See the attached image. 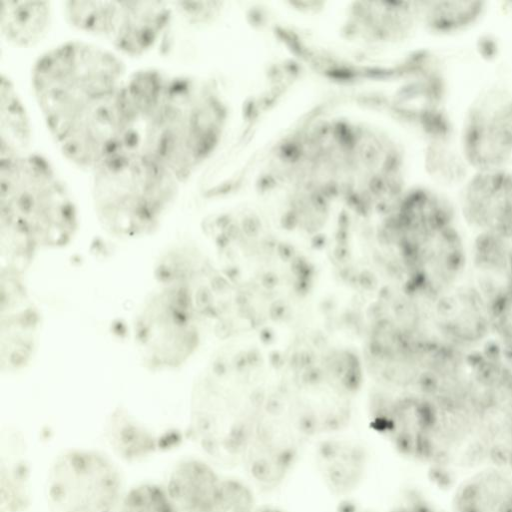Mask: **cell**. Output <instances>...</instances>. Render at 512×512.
<instances>
[{
	"label": "cell",
	"instance_id": "7a4b0ae2",
	"mask_svg": "<svg viewBox=\"0 0 512 512\" xmlns=\"http://www.w3.org/2000/svg\"><path fill=\"white\" fill-rule=\"evenodd\" d=\"M125 99L136 142L184 184L216 149L225 108L207 80L155 67L129 72Z\"/></svg>",
	"mask_w": 512,
	"mask_h": 512
},
{
	"label": "cell",
	"instance_id": "8992f818",
	"mask_svg": "<svg viewBox=\"0 0 512 512\" xmlns=\"http://www.w3.org/2000/svg\"><path fill=\"white\" fill-rule=\"evenodd\" d=\"M202 327L180 292L155 285L132 321V340L140 364L151 373L183 368L199 349Z\"/></svg>",
	"mask_w": 512,
	"mask_h": 512
},
{
	"label": "cell",
	"instance_id": "2e32d148",
	"mask_svg": "<svg viewBox=\"0 0 512 512\" xmlns=\"http://www.w3.org/2000/svg\"><path fill=\"white\" fill-rule=\"evenodd\" d=\"M494 5L481 0L417 2L420 30L444 41L478 33L495 11Z\"/></svg>",
	"mask_w": 512,
	"mask_h": 512
},
{
	"label": "cell",
	"instance_id": "8fae6325",
	"mask_svg": "<svg viewBox=\"0 0 512 512\" xmlns=\"http://www.w3.org/2000/svg\"><path fill=\"white\" fill-rule=\"evenodd\" d=\"M165 488L177 512H255L260 503L243 476L222 474L207 459L178 462Z\"/></svg>",
	"mask_w": 512,
	"mask_h": 512
},
{
	"label": "cell",
	"instance_id": "30bf717a",
	"mask_svg": "<svg viewBox=\"0 0 512 512\" xmlns=\"http://www.w3.org/2000/svg\"><path fill=\"white\" fill-rule=\"evenodd\" d=\"M124 495L118 468L98 451L68 450L51 467L49 512H118Z\"/></svg>",
	"mask_w": 512,
	"mask_h": 512
},
{
	"label": "cell",
	"instance_id": "9a60e30c",
	"mask_svg": "<svg viewBox=\"0 0 512 512\" xmlns=\"http://www.w3.org/2000/svg\"><path fill=\"white\" fill-rule=\"evenodd\" d=\"M454 200L469 235L512 243V167L471 172Z\"/></svg>",
	"mask_w": 512,
	"mask_h": 512
},
{
	"label": "cell",
	"instance_id": "d6986e66",
	"mask_svg": "<svg viewBox=\"0 0 512 512\" xmlns=\"http://www.w3.org/2000/svg\"><path fill=\"white\" fill-rule=\"evenodd\" d=\"M33 129L23 98L13 79L0 76V156L32 149Z\"/></svg>",
	"mask_w": 512,
	"mask_h": 512
},
{
	"label": "cell",
	"instance_id": "277c9868",
	"mask_svg": "<svg viewBox=\"0 0 512 512\" xmlns=\"http://www.w3.org/2000/svg\"><path fill=\"white\" fill-rule=\"evenodd\" d=\"M80 214L53 164L30 150L0 156V234L38 254L75 240Z\"/></svg>",
	"mask_w": 512,
	"mask_h": 512
},
{
	"label": "cell",
	"instance_id": "5b68a950",
	"mask_svg": "<svg viewBox=\"0 0 512 512\" xmlns=\"http://www.w3.org/2000/svg\"><path fill=\"white\" fill-rule=\"evenodd\" d=\"M61 13L75 31L101 41L122 58H138L159 46L175 17L171 2L65 1Z\"/></svg>",
	"mask_w": 512,
	"mask_h": 512
},
{
	"label": "cell",
	"instance_id": "e0dca14e",
	"mask_svg": "<svg viewBox=\"0 0 512 512\" xmlns=\"http://www.w3.org/2000/svg\"><path fill=\"white\" fill-rule=\"evenodd\" d=\"M452 512H512V473L484 466L456 489Z\"/></svg>",
	"mask_w": 512,
	"mask_h": 512
},
{
	"label": "cell",
	"instance_id": "ac0fdd59",
	"mask_svg": "<svg viewBox=\"0 0 512 512\" xmlns=\"http://www.w3.org/2000/svg\"><path fill=\"white\" fill-rule=\"evenodd\" d=\"M54 8L50 1L1 0V39L14 48H30L49 33Z\"/></svg>",
	"mask_w": 512,
	"mask_h": 512
},
{
	"label": "cell",
	"instance_id": "3957f363",
	"mask_svg": "<svg viewBox=\"0 0 512 512\" xmlns=\"http://www.w3.org/2000/svg\"><path fill=\"white\" fill-rule=\"evenodd\" d=\"M90 174V201L100 228L132 241L155 234L179 197L182 183L138 143H129Z\"/></svg>",
	"mask_w": 512,
	"mask_h": 512
},
{
	"label": "cell",
	"instance_id": "4fadbf2b",
	"mask_svg": "<svg viewBox=\"0 0 512 512\" xmlns=\"http://www.w3.org/2000/svg\"><path fill=\"white\" fill-rule=\"evenodd\" d=\"M155 285L180 292L202 325L219 323L224 306L221 295L227 282L208 256L189 242H177L162 250L153 265Z\"/></svg>",
	"mask_w": 512,
	"mask_h": 512
},
{
	"label": "cell",
	"instance_id": "cb8c5ba5",
	"mask_svg": "<svg viewBox=\"0 0 512 512\" xmlns=\"http://www.w3.org/2000/svg\"><path fill=\"white\" fill-rule=\"evenodd\" d=\"M255 512H289L276 503H259Z\"/></svg>",
	"mask_w": 512,
	"mask_h": 512
},
{
	"label": "cell",
	"instance_id": "7c38bea8",
	"mask_svg": "<svg viewBox=\"0 0 512 512\" xmlns=\"http://www.w3.org/2000/svg\"><path fill=\"white\" fill-rule=\"evenodd\" d=\"M306 458L322 493L339 512H356V500L372 478L374 456L369 444L346 432L314 440Z\"/></svg>",
	"mask_w": 512,
	"mask_h": 512
},
{
	"label": "cell",
	"instance_id": "ffe728a7",
	"mask_svg": "<svg viewBox=\"0 0 512 512\" xmlns=\"http://www.w3.org/2000/svg\"><path fill=\"white\" fill-rule=\"evenodd\" d=\"M422 160L426 183L452 195L471 173L456 141L424 143Z\"/></svg>",
	"mask_w": 512,
	"mask_h": 512
},
{
	"label": "cell",
	"instance_id": "9c48e42d",
	"mask_svg": "<svg viewBox=\"0 0 512 512\" xmlns=\"http://www.w3.org/2000/svg\"><path fill=\"white\" fill-rule=\"evenodd\" d=\"M313 442L298 413L256 410L238 466L260 494H273L292 479Z\"/></svg>",
	"mask_w": 512,
	"mask_h": 512
},
{
	"label": "cell",
	"instance_id": "7402d4cb",
	"mask_svg": "<svg viewBox=\"0 0 512 512\" xmlns=\"http://www.w3.org/2000/svg\"><path fill=\"white\" fill-rule=\"evenodd\" d=\"M171 3L175 16L191 26H198L209 22L217 14L219 8L217 2L176 1Z\"/></svg>",
	"mask_w": 512,
	"mask_h": 512
},
{
	"label": "cell",
	"instance_id": "44dd1931",
	"mask_svg": "<svg viewBox=\"0 0 512 512\" xmlns=\"http://www.w3.org/2000/svg\"><path fill=\"white\" fill-rule=\"evenodd\" d=\"M118 512H177L165 485L141 483L123 497Z\"/></svg>",
	"mask_w": 512,
	"mask_h": 512
},
{
	"label": "cell",
	"instance_id": "603a6c76",
	"mask_svg": "<svg viewBox=\"0 0 512 512\" xmlns=\"http://www.w3.org/2000/svg\"><path fill=\"white\" fill-rule=\"evenodd\" d=\"M381 512H440L434 505L418 495H407L390 504Z\"/></svg>",
	"mask_w": 512,
	"mask_h": 512
},
{
	"label": "cell",
	"instance_id": "52a82bcc",
	"mask_svg": "<svg viewBox=\"0 0 512 512\" xmlns=\"http://www.w3.org/2000/svg\"><path fill=\"white\" fill-rule=\"evenodd\" d=\"M456 142L471 172L512 167V79L480 83L456 110Z\"/></svg>",
	"mask_w": 512,
	"mask_h": 512
},
{
	"label": "cell",
	"instance_id": "ba28073f",
	"mask_svg": "<svg viewBox=\"0 0 512 512\" xmlns=\"http://www.w3.org/2000/svg\"><path fill=\"white\" fill-rule=\"evenodd\" d=\"M470 365L475 391L469 457L512 473V361L489 350Z\"/></svg>",
	"mask_w": 512,
	"mask_h": 512
},
{
	"label": "cell",
	"instance_id": "6da1fadb",
	"mask_svg": "<svg viewBox=\"0 0 512 512\" xmlns=\"http://www.w3.org/2000/svg\"><path fill=\"white\" fill-rule=\"evenodd\" d=\"M124 58L90 39L43 51L30 70V88L47 132L62 157L91 173L134 141L124 94Z\"/></svg>",
	"mask_w": 512,
	"mask_h": 512
},
{
	"label": "cell",
	"instance_id": "5bb4252c",
	"mask_svg": "<svg viewBox=\"0 0 512 512\" xmlns=\"http://www.w3.org/2000/svg\"><path fill=\"white\" fill-rule=\"evenodd\" d=\"M41 309L26 273L0 268V370L15 375L36 357L42 333Z\"/></svg>",
	"mask_w": 512,
	"mask_h": 512
}]
</instances>
